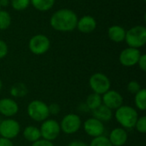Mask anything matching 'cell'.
<instances>
[{
    "mask_svg": "<svg viewBox=\"0 0 146 146\" xmlns=\"http://www.w3.org/2000/svg\"><path fill=\"white\" fill-rule=\"evenodd\" d=\"M78 16L76 13L69 9L56 10L50 17V27L58 32H71L76 28Z\"/></svg>",
    "mask_w": 146,
    "mask_h": 146,
    "instance_id": "6da1fadb",
    "label": "cell"
},
{
    "mask_svg": "<svg viewBox=\"0 0 146 146\" xmlns=\"http://www.w3.org/2000/svg\"><path fill=\"white\" fill-rule=\"evenodd\" d=\"M139 117L137 110L129 105H121L120 108L115 110V118L116 121L124 129L133 128Z\"/></svg>",
    "mask_w": 146,
    "mask_h": 146,
    "instance_id": "7a4b0ae2",
    "label": "cell"
},
{
    "mask_svg": "<svg viewBox=\"0 0 146 146\" xmlns=\"http://www.w3.org/2000/svg\"><path fill=\"white\" fill-rule=\"evenodd\" d=\"M125 41L128 47L140 49L146 44V27L143 25H137L126 32Z\"/></svg>",
    "mask_w": 146,
    "mask_h": 146,
    "instance_id": "3957f363",
    "label": "cell"
},
{
    "mask_svg": "<svg viewBox=\"0 0 146 146\" xmlns=\"http://www.w3.org/2000/svg\"><path fill=\"white\" fill-rule=\"evenodd\" d=\"M27 113L32 120L37 122H43L50 115L48 104L41 100H33L30 102L27 108Z\"/></svg>",
    "mask_w": 146,
    "mask_h": 146,
    "instance_id": "277c9868",
    "label": "cell"
},
{
    "mask_svg": "<svg viewBox=\"0 0 146 146\" xmlns=\"http://www.w3.org/2000/svg\"><path fill=\"white\" fill-rule=\"evenodd\" d=\"M89 86L93 92L103 95L110 90V80L107 75L103 73H95L89 79Z\"/></svg>",
    "mask_w": 146,
    "mask_h": 146,
    "instance_id": "5b68a950",
    "label": "cell"
},
{
    "mask_svg": "<svg viewBox=\"0 0 146 146\" xmlns=\"http://www.w3.org/2000/svg\"><path fill=\"white\" fill-rule=\"evenodd\" d=\"M50 47V40L44 34H36L33 36L28 42L30 51L36 55L41 56L45 54Z\"/></svg>",
    "mask_w": 146,
    "mask_h": 146,
    "instance_id": "8992f818",
    "label": "cell"
},
{
    "mask_svg": "<svg viewBox=\"0 0 146 146\" xmlns=\"http://www.w3.org/2000/svg\"><path fill=\"white\" fill-rule=\"evenodd\" d=\"M39 130L41 133V138L51 142L56 140L61 133L59 122L53 119H47L44 121Z\"/></svg>",
    "mask_w": 146,
    "mask_h": 146,
    "instance_id": "52a82bcc",
    "label": "cell"
},
{
    "mask_svg": "<svg viewBox=\"0 0 146 146\" xmlns=\"http://www.w3.org/2000/svg\"><path fill=\"white\" fill-rule=\"evenodd\" d=\"M60 128L65 134L71 135L76 133L82 126L80 117L76 114H68L61 121Z\"/></svg>",
    "mask_w": 146,
    "mask_h": 146,
    "instance_id": "ba28073f",
    "label": "cell"
},
{
    "mask_svg": "<svg viewBox=\"0 0 146 146\" xmlns=\"http://www.w3.org/2000/svg\"><path fill=\"white\" fill-rule=\"evenodd\" d=\"M21 133L20 123L11 118L5 119L0 122V136L8 139L16 138Z\"/></svg>",
    "mask_w": 146,
    "mask_h": 146,
    "instance_id": "9c48e42d",
    "label": "cell"
},
{
    "mask_svg": "<svg viewBox=\"0 0 146 146\" xmlns=\"http://www.w3.org/2000/svg\"><path fill=\"white\" fill-rule=\"evenodd\" d=\"M141 56L139 49L127 47L121 50L119 56V62L124 67H133L138 63V61Z\"/></svg>",
    "mask_w": 146,
    "mask_h": 146,
    "instance_id": "30bf717a",
    "label": "cell"
},
{
    "mask_svg": "<svg viewBox=\"0 0 146 146\" xmlns=\"http://www.w3.org/2000/svg\"><path fill=\"white\" fill-rule=\"evenodd\" d=\"M102 103L111 110H115L123 105V97L115 90H109L107 92L103 94Z\"/></svg>",
    "mask_w": 146,
    "mask_h": 146,
    "instance_id": "8fae6325",
    "label": "cell"
},
{
    "mask_svg": "<svg viewBox=\"0 0 146 146\" xmlns=\"http://www.w3.org/2000/svg\"><path fill=\"white\" fill-rule=\"evenodd\" d=\"M83 128L86 133L92 138L102 136L105 130L104 122L94 117L87 119L83 124Z\"/></svg>",
    "mask_w": 146,
    "mask_h": 146,
    "instance_id": "7c38bea8",
    "label": "cell"
},
{
    "mask_svg": "<svg viewBox=\"0 0 146 146\" xmlns=\"http://www.w3.org/2000/svg\"><path fill=\"white\" fill-rule=\"evenodd\" d=\"M19 111V105L15 100L4 98L0 100V114L5 117H12Z\"/></svg>",
    "mask_w": 146,
    "mask_h": 146,
    "instance_id": "4fadbf2b",
    "label": "cell"
},
{
    "mask_svg": "<svg viewBox=\"0 0 146 146\" xmlns=\"http://www.w3.org/2000/svg\"><path fill=\"white\" fill-rule=\"evenodd\" d=\"M108 139L113 146H123L128 139V134L123 127H115L110 132Z\"/></svg>",
    "mask_w": 146,
    "mask_h": 146,
    "instance_id": "5bb4252c",
    "label": "cell"
},
{
    "mask_svg": "<svg viewBox=\"0 0 146 146\" xmlns=\"http://www.w3.org/2000/svg\"><path fill=\"white\" fill-rule=\"evenodd\" d=\"M97 27V21L91 15H84L78 19L76 28L82 33H91Z\"/></svg>",
    "mask_w": 146,
    "mask_h": 146,
    "instance_id": "9a60e30c",
    "label": "cell"
},
{
    "mask_svg": "<svg viewBox=\"0 0 146 146\" xmlns=\"http://www.w3.org/2000/svg\"><path fill=\"white\" fill-rule=\"evenodd\" d=\"M126 30L123 27L119 25H113L108 29V36L110 39L115 43H121L125 41Z\"/></svg>",
    "mask_w": 146,
    "mask_h": 146,
    "instance_id": "2e32d148",
    "label": "cell"
},
{
    "mask_svg": "<svg viewBox=\"0 0 146 146\" xmlns=\"http://www.w3.org/2000/svg\"><path fill=\"white\" fill-rule=\"evenodd\" d=\"M92 112L93 117L99 120L102 122H108L113 117L112 110L110 109H109L108 107H106L105 105H104L103 104L99 107H98L97 109L92 110Z\"/></svg>",
    "mask_w": 146,
    "mask_h": 146,
    "instance_id": "e0dca14e",
    "label": "cell"
},
{
    "mask_svg": "<svg viewBox=\"0 0 146 146\" xmlns=\"http://www.w3.org/2000/svg\"><path fill=\"white\" fill-rule=\"evenodd\" d=\"M23 137L27 141L33 143L41 139L40 130L35 126H27L23 130Z\"/></svg>",
    "mask_w": 146,
    "mask_h": 146,
    "instance_id": "ac0fdd59",
    "label": "cell"
},
{
    "mask_svg": "<svg viewBox=\"0 0 146 146\" xmlns=\"http://www.w3.org/2000/svg\"><path fill=\"white\" fill-rule=\"evenodd\" d=\"M28 92V88L27 86L21 82H18L14 84L10 89H9V93L10 95L15 98H21L27 96Z\"/></svg>",
    "mask_w": 146,
    "mask_h": 146,
    "instance_id": "d6986e66",
    "label": "cell"
},
{
    "mask_svg": "<svg viewBox=\"0 0 146 146\" xmlns=\"http://www.w3.org/2000/svg\"><path fill=\"white\" fill-rule=\"evenodd\" d=\"M86 105L89 109V110H94L98 107H99L102 103V96L99 94H97L95 92H92L89 94L86 99Z\"/></svg>",
    "mask_w": 146,
    "mask_h": 146,
    "instance_id": "ffe728a7",
    "label": "cell"
},
{
    "mask_svg": "<svg viewBox=\"0 0 146 146\" xmlns=\"http://www.w3.org/2000/svg\"><path fill=\"white\" fill-rule=\"evenodd\" d=\"M56 3V0H30L33 7L38 11H48Z\"/></svg>",
    "mask_w": 146,
    "mask_h": 146,
    "instance_id": "44dd1931",
    "label": "cell"
},
{
    "mask_svg": "<svg viewBox=\"0 0 146 146\" xmlns=\"http://www.w3.org/2000/svg\"><path fill=\"white\" fill-rule=\"evenodd\" d=\"M134 104L138 110L141 111H145L146 110V90L145 88H141L139 92L135 94Z\"/></svg>",
    "mask_w": 146,
    "mask_h": 146,
    "instance_id": "7402d4cb",
    "label": "cell"
},
{
    "mask_svg": "<svg viewBox=\"0 0 146 146\" xmlns=\"http://www.w3.org/2000/svg\"><path fill=\"white\" fill-rule=\"evenodd\" d=\"M11 25V15L4 9H0V30H6Z\"/></svg>",
    "mask_w": 146,
    "mask_h": 146,
    "instance_id": "603a6c76",
    "label": "cell"
},
{
    "mask_svg": "<svg viewBox=\"0 0 146 146\" xmlns=\"http://www.w3.org/2000/svg\"><path fill=\"white\" fill-rule=\"evenodd\" d=\"M10 4L15 10L21 11L28 8L30 0H10Z\"/></svg>",
    "mask_w": 146,
    "mask_h": 146,
    "instance_id": "cb8c5ba5",
    "label": "cell"
},
{
    "mask_svg": "<svg viewBox=\"0 0 146 146\" xmlns=\"http://www.w3.org/2000/svg\"><path fill=\"white\" fill-rule=\"evenodd\" d=\"M88 146H113L111 145L109 139L104 135L93 138V139L91 141L90 145Z\"/></svg>",
    "mask_w": 146,
    "mask_h": 146,
    "instance_id": "d4e9b609",
    "label": "cell"
},
{
    "mask_svg": "<svg viewBox=\"0 0 146 146\" xmlns=\"http://www.w3.org/2000/svg\"><path fill=\"white\" fill-rule=\"evenodd\" d=\"M134 127L136 128V130L144 134L146 133V116L145 115H143V116H140L138 118L136 123H135V126Z\"/></svg>",
    "mask_w": 146,
    "mask_h": 146,
    "instance_id": "484cf974",
    "label": "cell"
},
{
    "mask_svg": "<svg viewBox=\"0 0 146 146\" xmlns=\"http://www.w3.org/2000/svg\"><path fill=\"white\" fill-rule=\"evenodd\" d=\"M141 88H142L141 85L136 80H131L127 86V89L128 92L131 93V94H134V95L138 92H139L141 90Z\"/></svg>",
    "mask_w": 146,
    "mask_h": 146,
    "instance_id": "4316f807",
    "label": "cell"
},
{
    "mask_svg": "<svg viewBox=\"0 0 146 146\" xmlns=\"http://www.w3.org/2000/svg\"><path fill=\"white\" fill-rule=\"evenodd\" d=\"M48 109H49L50 115H56L61 112L60 105L56 103H52L50 105H48Z\"/></svg>",
    "mask_w": 146,
    "mask_h": 146,
    "instance_id": "83f0119b",
    "label": "cell"
},
{
    "mask_svg": "<svg viewBox=\"0 0 146 146\" xmlns=\"http://www.w3.org/2000/svg\"><path fill=\"white\" fill-rule=\"evenodd\" d=\"M9 52L8 44L2 39H0V59L4 58Z\"/></svg>",
    "mask_w": 146,
    "mask_h": 146,
    "instance_id": "f1b7e54d",
    "label": "cell"
},
{
    "mask_svg": "<svg viewBox=\"0 0 146 146\" xmlns=\"http://www.w3.org/2000/svg\"><path fill=\"white\" fill-rule=\"evenodd\" d=\"M31 146H54L53 143L51 141L44 139H40L33 143H32Z\"/></svg>",
    "mask_w": 146,
    "mask_h": 146,
    "instance_id": "f546056e",
    "label": "cell"
},
{
    "mask_svg": "<svg viewBox=\"0 0 146 146\" xmlns=\"http://www.w3.org/2000/svg\"><path fill=\"white\" fill-rule=\"evenodd\" d=\"M139 67V68L143 71V72H145L146 71V55L145 54H141L139 61H138V63H137Z\"/></svg>",
    "mask_w": 146,
    "mask_h": 146,
    "instance_id": "4dcf8cb0",
    "label": "cell"
},
{
    "mask_svg": "<svg viewBox=\"0 0 146 146\" xmlns=\"http://www.w3.org/2000/svg\"><path fill=\"white\" fill-rule=\"evenodd\" d=\"M0 146H14V144L10 139L0 137Z\"/></svg>",
    "mask_w": 146,
    "mask_h": 146,
    "instance_id": "1f68e13d",
    "label": "cell"
},
{
    "mask_svg": "<svg viewBox=\"0 0 146 146\" xmlns=\"http://www.w3.org/2000/svg\"><path fill=\"white\" fill-rule=\"evenodd\" d=\"M68 146H88V145L80 140H74V141H72L71 143H69Z\"/></svg>",
    "mask_w": 146,
    "mask_h": 146,
    "instance_id": "d6a6232c",
    "label": "cell"
},
{
    "mask_svg": "<svg viewBox=\"0 0 146 146\" xmlns=\"http://www.w3.org/2000/svg\"><path fill=\"white\" fill-rule=\"evenodd\" d=\"M10 1L9 0H0V6L2 7H8Z\"/></svg>",
    "mask_w": 146,
    "mask_h": 146,
    "instance_id": "836d02e7",
    "label": "cell"
},
{
    "mask_svg": "<svg viewBox=\"0 0 146 146\" xmlns=\"http://www.w3.org/2000/svg\"><path fill=\"white\" fill-rule=\"evenodd\" d=\"M2 87H3V82H2V80H0V92H1V90H2Z\"/></svg>",
    "mask_w": 146,
    "mask_h": 146,
    "instance_id": "e575fe53",
    "label": "cell"
},
{
    "mask_svg": "<svg viewBox=\"0 0 146 146\" xmlns=\"http://www.w3.org/2000/svg\"><path fill=\"white\" fill-rule=\"evenodd\" d=\"M0 9H1V6H0Z\"/></svg>",
    "mask_w": 146,
    "mask_h": 146,
    "instance_id": "d590c367",
    "label": "cell"
},
{
    "mask_svg": "<svg viewBox=\"0 0 146 146\" xmlns=\"http://www.w3.org/2000/svg\"><path fill=\"white\" fill-rule=\"evenodd\" d=\"M144 1H145V0H144Z\"/></svg>",
    "mask_w": 146,
    "mask_h": 146,
    "instance_id": "8d00e7d4",
    "label": "cell"
}]
</instances>
